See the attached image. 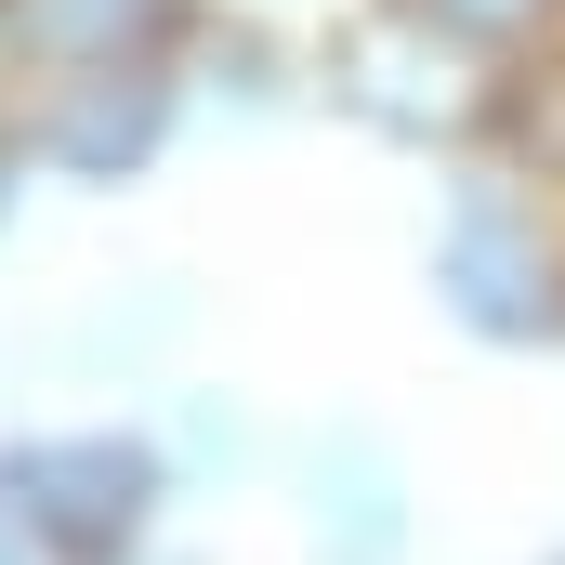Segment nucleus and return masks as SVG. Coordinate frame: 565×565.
Listing matches in <instances>:
<instances>
[{"label": "nucleus", "mask_w": 565, "mask_h": 565, "mask_svg": "<svg viewBox=\"0 0 565 565\" xmlns=\"http://www.w3.org/2000/svg\"><path fill=\"white\" fill-rule=\"evenodd\" d=\"M26 198H40V158H26V132H13V93H0V237L26 224Z\"/></svg>", "instance_id": "9"}, {"label": "nucleus", "mask_w": 565, "mask_h": 565, "mask_svg": "<svg viewBox=\"0 0 565 565\" xmlns=\"http://www.w3.org/2000/svg\"><path fill=\"white\" fill-rule=\"evenodd\" d=\"M119 565H184V553H158V540H145V553H119Z\"/></svg>", "instance_id": "12"}, {"label": "nucleus", "mask_w": 565, "mask_h": 565, "mask_svg": "<svg viewBox=\"0 0 565 565\" xmlns=\"http://www.w3.org/2000/svg\"><path fill=\"white\" fill-rule=\"evenodd\" d=\"M0 565H53L40 540H26V526H13V500H0Z\"/></svg>", "instance_id": "10"}, {"label": "nucleus", "mask_w": 565, "mask_h": 565, "mask_svg": "<svg viewBox=\"0 0 565 565\" xmlns=\"http://www.w3.org/2000/svg\"><path fill=\"white\" fill-rule=\"evenodd\" d=\"M0 500L53 565H119L171 513V447L145 422H26L0 434Z\"/></svg>", "instance_id": "3"}, {"label": "nucleus", "mask_w": 565, "mask_h": 565, "mask_svg": "<svg viewBox=\"0 0 565 565\" xmlns=\"http://www.w3.org/2000/svg\"><path fill=\"white\" fill-rule=\"evenodd\" d=\"M540 565H565V553H540Z\"/></svg>", "instance_id": "13"}, {"label": "nucleus", "mask_w": 565, "mask_h": 565, "mask_svg": "<svg viewBox=\"0 0 565 565\" xmlns=\"http://www.w3.org/2000/svg\"><path fill=\"white\" fill-rule=\"evenodd\" d=\"M302 66H316V119H342L382 158H422V171H460L500 132V79L473 40H447L422 0H329L302 26Z\"/></svg>", "instance_id": "1"}, {"label": "nucleus", "mask_w": 565, "mask_h": 565, "mask_svg": "<svg viewBox=\"0 0 565 565\" xmlns=\"http://www.w3.org/2000/svg\"><path fill=\"white\" fill-rule=\"evenodd\" d=\"M198 26V0H0V79L40 66H119V53H171Z\"/></svg>", "instance_id": "7"}, {"label": "nucleus", "mask_w": 565, "mask_h": 565, "mask_svg": "<svg viewBox=\"0 0 565 565\" xmlns=\"http://www.w3.org/2000/svg\"><path fill=\"white\" fill-rule=\"evenodd\" d=\"M302 553L316 565H408V460L369 422H329L302 447Z\"/></svg>", "instance_id": "6"}, {"label": "nucleus", "mask_w": 565, "mask_h": 565, "mask_svg": "<svg viewBox=\"0 0 565 565\" xmlns=\"http://www.w3.org/2000/svg\"><path fill=\"white\" fill-rule=\"evenodd\" d=\"M0 93H13V132H26V158H40V184H66V198H132V184L171 171V145L198 132L171 53L40 66V79H0Z\"/></svg>", "instance_id": "4"}, {"label": "nucleus", "mask_w": 565, "mask_h": 565, "mask_svg": "<svg viewBox=\"0 0 565 565\" xmlns=\"http://www.w3.org/2000/svg\"><path fill=\"white\" fill-rule=\"evenodd\" d=\"M447 40H473L487 66H526V53H565V0H422Z\"/></svg>", "instance_id": "8"}, {"label": "nucleus", "mask_w": 565, "mask_h": 565, "mask_svg": "<svg viewBox=\"0 0 565 565\" xmlns=\"http://www.w3.org/2000/svg\"><path fill=\"white\" fill-rule=\"evenodd\" d=\"M171 66H184L198 132H264V119H302L316 106L302 13H264V0H198V26L171 40Z\"/></svg>", "instance_id": "5"}, {"label": "nucleus", "mask_w": 565, "mask_h": 565, "mask_svg": "<svg viewBox=\"0 0 565 565\" xmlns=\"http://www.w3.org/2000/svg\"><path fill=\"white\" fill-rule=\"evenodd\" d=\"M434 316L487 355H565V184H526L500 158H460L422 237Z\"/></svg>", "instance_id": "2"}, {"label": "nucleus", "mask_w": 565, "mask_h": 565, "mask_svg": "<svg viewBox=\"0 0 565 565\" xmlns=\"http://www.w3.org/2000/svg\"><path fill=\"white\" fill-rule=\"evenodd\" d=\"M264 13H302V26H316V13H329V0H264Z\"/></svg>", "instance_id": "11"}]
</instances>
